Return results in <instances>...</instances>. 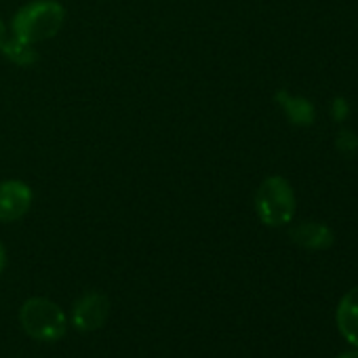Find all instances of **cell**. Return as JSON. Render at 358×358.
<instances>
[{"label":"cell","mask_w":358,"mask_h":358,"mask_svg":"<svg viewBox=\"0 0 358 358\" xmlns=\"http://www.w3.org/2000/svg\"><path fill=\"white\" fill-rule=\"evenodd\" d=\"M110 314V301L99 291H89L80 295L72 308V324L80 333H95L99 331Z\"/></svg>","instance_id":"4"},{"label":"cell","mask_w":358,"mask_h":358,"mask_svg":"<svg viewBox=\"0 0 358 358\" xmlns=\"http://www.w3.org/2000/svg\"><path fill=\"white\" fill-rule=\"evenodd\" d=\"M255 211L264 226H287L295 215V194L291 184L280 175L264 179L255 194Z\"/></svg>","instance_id":"3"},{"label":"cell","mask_w":358,"mask_h":358,"mask_svg":"<svg viewBox=\"0 0 358 358\" xmlns=\"http://www.w3.org/2000/svg\"><path fill=\"white\" fill-rule=\"evenodd\" d=\"M20 322L24 331L36 341H59L68 331L66 312L47 297H30L20 310Z\"/></svg>","instance_id":"2"},{"label":"cell","mask_w":358,"mask_h":358,"mask_svg":"<svg viewBox=\"0 0 358 358\" xmlns=\"http://www.w3.org/2000/svg\"><path fill=\"white\" fill-rule=\"evenodd\" d=\"M335 322L348 343L358 348V287L350 289L337 303Z\"/></svg>","instance_id":"6"},{"label":"cell","mask_w":358,"mask_h":358,"mask_svg":"<svg viewBox=\"0 0 358 358\" xmlns=\"http://www.w3.org/2000/svg\"><path fill=\"white\" fill-rule=\"evenodd\" d=\"M34 201V192L26 182L20 179H7L0 182V222H17L22 220Z\"/></svg>","instance_id":"5"},{"label":"cell","mask_w":358,"mask_h":358,"mask_svg":"<svg viewBox=\"0 0 358 358\" xmlns=\"http://www.w3.org/2000/svg\"><path fill=\"white\" fill-rule=\"evenodd\" d=\"M0 51L5 53L7 59H11L13 64L17 66H30L36 62V53H34V45H28L20 38H5L3 47H0Z\"/></svg>","instance_id":"8"},{"label":"cell","mask_w":358,"mask_h":358,"mask_svg":"<svg viewBox=\"0 0 358 358\" xmlns=\"http://www.w3.org/2000/svg\"><path fill=\"white\" fill-rule=\"evenodd\" d=\"M64 22L66 9L62 3L57 0H32L13 15L11 30L15 38L28 45H36L57 36Z\"/></svg>","instance_id":"1"},{"label":"cell","mask_w":358,"mask_h":358,"mask_svg":"<svg viewBox=\"0 0 358 358\" xmlns=\"http://www.w3.org/2000/svg\"><path fill=\"white\" fill-rule=\"evenodd\" d=\"M337 358H358V350H350V352H343V354H339Z\"/></svg>","instance_id":"11"},{"label":"cell","mask_w":358,"mask_h":358,"mask_svg":"<svg viewBox=\"0 0 358 358\" xmlns=\"http://www.w3.org/2000/svg\"><path fill=\"white\" fill-rule=\"evenodd\" d=\"M291 238L293 243L310 251H322L333 245V232L324 224H316V222L299 224L297 228L291 230Z\"/></svg>","instance_id":"7"},{"label":"cell","mask_w":358,"mask_h":358,"mask_svg":"<svg viewBox=\"0 0 358 358\" xmlns=\"http://www.w3.org/2000/svg\"><path fill=\"white\" fill-rule=\"evenodd\" d=\"M5 38H7V28H5V24H3V20H0V47H3V43H5Z\"/></svg>","instance_id":"10"},{"label":"cell","mask_w":358,"mask_h":358,"mask_svg":"<svg viewBox=\"0 0 358 358\" xmlns=\"http://www.w3.org/2000/svg\"><path fill=\"white\" fill-rule=\"evenodd\" d=\"M5 264H7V253H5L3 243H0V274H3V270H5Z\"/></svg>","instance_id":"9"}]
</instances>
